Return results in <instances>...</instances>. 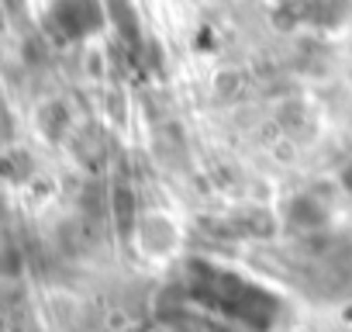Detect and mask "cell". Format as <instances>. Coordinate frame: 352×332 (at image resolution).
Listing matches in <instances>:
<instances>
[{"label": "cell", "mask_w": 352, "mask_h": 332, "mask_svg": "<svg viewBox=\"0 0 352 332\" xmlns=\"http://www.w3.org/2000/svg\"><path fill=\"white\" fill-rule=\"evenodd\" d=\"M342 184H345V191L352 194V163H349L345 170H342Z\"/></svg>", "instance_id": "obj_3"}, {"label": "cell", "mask_w": 352, "mask_h": 332, "mask_svg": "<svg viewBox=\"0 0 352 332\" xmlns=\"http://www.w3.org/2000/svg\"><path fill=\"white\" fill-rule=\"evenodd\" d=\"M21 256H18V249L14 246H4L0 249V273H8V277H14L18 270H21V263H18Z\"/></svg>", "instance_id": "obj_2"}, {"label": "cell", "mask_w": 352, "mask_h": 332, "mask_svg": "<svg viewBox=\"0 0 352 332\" xmlns=\"http://www.w3.org/2000/svg\"><path fill=\"white\" fill-rule=\"evenodd\" d=\"M94 0H56L52 11H49V25L63 35V39H80L97 25L94 14Z\"/></svg>", "instance_id": "obj_1"}]
</instances>
